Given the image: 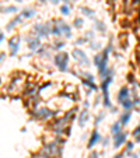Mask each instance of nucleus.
I'll use <instances>...</instances> for the list:
<instances>
[{
  "label": "nucleus",
  "mask_w": 140,
  "mask_h": 158,
  "mask_svg": "<svg viewBox=\"0 0 140 158\" xmlns=\"http://www.w3.org/2000/svg\"><path fill=\"white\" fill-rule=\"evenodd\" d=\"M53 62L56 64V67L60 72H66L67 64H69V53L67 52H59L56 53V56L53 57Z\"/></svg>",
  "instance_id": "obj_3"
},
{
  "label": "nucleus",
  "mask_w": 140,
  "mask_h": 158,
  "mask_svg": "<svg viewBox=\"0 0 140 158\" xmlns=\"http://www.w3.org/2000/svg\"><path fill=\"white\" fill-rule=\"evenodd\" d=\"M63 46H64V42H55V46H53V49L55 50H60V49H63Z\"/></svg>",
  "instance_id": "obj_29"
},
{
  "label": "nucleus",
  "mask_w": 140,
  "mask_h": 158,
  "mask_svg": "<svg viewBox=\"0 0 140 158\" xmlns=\"http://www.w3.org/2000/svg\"><path fill=\"white\" fill-rule=\"evenodd\" d=\"M90 46L93 48V49H101L100 43H97V42H91V43H90Z\"/></svg>",
  "instance_id": "obj_34"
},
{
  "label": "nucleus",
  "mask_w": 140,
  "mask_h": 158,
  "mask_svg": "<svg viewBox=\"0 0 140 158\" xmlns=\"http://www.w3.org/2000/svg\"><path fill=\"white\" fill-rule=\"evenodd\" d=\"M104 118H105V113H104V112H101L100 115H98L97 118H95V122H94V125H95V126H98V123H100Z\"/></svg>",
  "instance_id": "obj_28"
},
{
  "label": "nucleus",
  "mask_w": 140,
  "mask_h": 158,
  "mask_svg": "<svg viewBox=\"0 0 140 158\" xmlns=\"http://www.w3.org/2000/svg\"><path fill=\"white\" fill-rule=\"evenodd\" d=\"M113 76H109L107 79H104L101 81V91H102V102L104 106L107 108H111V99H109V86L112 84Z\"/></svg>",
  "instance_id": "obj_1"
},
{
  "label": "nucleus",
  "mask_w": 140,
  "mask_h": 158,
  "mask_svg": "<svg viewBox=\"0 0 140 158\" xmlns=\"http://www.w3.org/2000/svg\"><path fill=\"white\" fill-rule=\"evenodd\" d=\"M100 140H101L100 132H98L97 129H94L93 132H91V134H90V138H88V143H87V148H88V150H91V148H93L94 145L97 144Z\"/></svg>",
  "instance_id": "obj_9"
},
{
  "label": "nucleus",
  "mask_w": 140,
  "mask_h": 158,
  "mask_svg": "<svg viewBox=\"0 0 140 158\" xmlns=\"http://www.w3.org/2000/svg\"><path fill=\"white\" fill-rule=\"evenodd\" d=\"M80 10L83 11V14H84V16H87V17H91V18H94V10H91V9H88V7H81Z\"/></svg>",
  "instance_id": "obj_21"
},
{
  "label": "nucleus",
  "mask_w": 140,
  "mask_h": 158,
  "mask_svg": "<svg viewBox=\"0 0 140 158\" xmlns=\"http://www.w3.org/2000/svg\"><path fill=\"white\" fill-rule=\"evenodd\" d=\"M4 41V34H3V31H0V43L3 42Z\"/></svg>",
  "instance_id": "obj_37"
},
{
  "label": "nucleus",
  "mask_w": 140,
  "mask_h": 158,
  "mask_svg": "<svg viewBox=\"0 0 140 158\" xmlns=\"http://www.w3.org/2000/svg\"><path fill=\"white\" fill-rule=\"evenodd\" d=\"M62 2H64V4H69V3H73L74 0H62Z\"/></svg>",
  "instance_id": "obj_38"
},
{
  "label": "nucleus",
  "mask_w": 140,
  "mask_h": 158,
  "mask_svg": "<svg viewBox=\"0 0 140 158\" xmlns=\"http://www.w3.org/2000/svg\"><path fill=\"white\" fill-rule=\"evenodd\" d=\"M122 127H123V126L120 125V122L113 123L112 127H111V133H112V137H113V136H116V134H119V133H122Z\"/></svg>",
  "instance_id": "obj_17"
},
{
  "label": "nucleus",
  "mask_w": 140,
  "mask_h": 158,
  "mask_svg": "<svg viewBox=\"0 0 140 158\" xmlns=\"http://www.w3.org/2000/svg\"><path fill=\"white\" fill-rule=\"evenodd\" d=\"M88 158H100V152H98V151H93L90 155H88Z\"/></svg>",
  "instance_id": "obj_33"
},
{
  "label": "nucleus",
  "mask_w": 140,
  "mask_h": 158,
  "mask_svg": "<svg viewBox=\"0 0 140 158\" xmlns=\"http://www.w3.org/2000/svg\"><path fill=\"white\" fill-rule=\"evenodd\" d=\"M20 43H21V38L18 35H14L10 38L9 41V49H10V55L11 56H16L18 50H20Z\"/></svg>",
  "instance_id": "obj_7"
},
{
  "label": "nucleus",
  "mask_w": 140,
  "mask_h": 158,
  "mask_svg": "<svg viewBox=\"0 0 140 158\" xmlns=\"http://www.w3.org/2000/svg\"><path fill=\"white\" fill-rule=\"evenodd\" d=\"M130 158H140V154H132Z\"/></svg>",
  "instance_id": "obj_39"
},
{
  "label": "nucleus",
  "mask_w": 140,
  "mask_h": 158,
  "mask_svg": "<svg viewBox=\"0 0 140 158\" xmlns=\"http://www.w3.org/2000/svg\"><path fill=\"white\" fill-rule=\"evenodd\" d=\"M52 35H55V36H62V31H60V28L57 27L56 23L52 25Z\"/></svg>",
  "instance_id": "obj_23"
},
{
  "label": "nucleus",
  "mask_w": 140,
  "mask_h": 158,
  "mask_svg": "<svg viewBox=\"0 0 140 158\" xmlns=\"http://www.w3.org/2000/svg\"><path fill=\"white\" fill-rule=\"evenodd\" d=\"M130 119H132V112H130V111H125V112L120 115L119 122H120V125L125 127V126H126L127 123L130 122Z\"/></svg>",
  "instance_id": "obj_15"
},
{
  "label": "nucleus",
  "mask_w": 140,
  "mask_h": 158,
  "mask_svg": "<svg viewBox=\"0 0 140 158\" xmlns=\"http://www.w3.org/2000/svg\"><path fill=\"white\" fill-rule=\"evenodd\" d=\"M35 14H37V11L34 10V9H24L20 16L23 17V18H32Z\"/></svg>",
  "instance_id": "obj_16"
},
{
  "label": "nucleus",
  "mask_w": 140,
  "mask_h": 158,
  "mask_svg": "<svg viewBox=\"0 0 140 158\" xmlns=\"http://www.w3.org/2000/svg\"><path fill=\"white\" fill-rule=\"evenodd\" d=\"M46 2H49V0H39V3L43 4V3H46Z\"/></svg>",
  "instance_id": "obj_41"
},
{
  "label": "nucleus",
  "mask_w": 140,
  "mask_h": 158,
  "mask_svg": "<svg viewBox=\"0 0 140 158\" xmlns=\"http://www.w3.org/2000/svg\"><path fill=\"white\" fill-rule=\"evenodd\" d=\"M2 13H4V14L17 13V7H16V6H7V7H3V11H2Z\"/></svg>",
  "instance_id": "obj_24"
},
{
  "label": "nucleus",
  "mask_w": 140,
  "mask_h": 158,
  "mask_svg": "<svg viewBox=\"0 0 140 158\" xmlns=\"http://www.w3.org/2000/svg\"><path fill=\"white\" fill-rule=\"evenodd\" d=\"M133 148H134V143L133 141H127L126 143V147H125V154H130L132 155V151H133Z\"/></svg>",
  "instance_id": "obj_20"
},
{
  "label": "nucleus",
  "mask_w": 140,
  "mask_h": 158,
  "mask_svg": "<svg viewBox=\"0 0 140 158\" xmlns=\"http://www.w3.org/2000/svg\"><path fill=\"white\" fill-rule=\"evenodd\" d=\"M60 13L63 14V16H69L70 14V6L69 4H63V6H60Z\"/></svg>",
  "instance_id": "obj_26"
},
{
  "label": "nucleus",
  "mask_w": 140,
  "mask_h": 158,
  "mask_svg": "<svg viewBox=\"0 0 140 158\" xmlns=\"http://www.w3.org/2000/svg\"><path fill=\"white\" fill-rule=\"evenodd\" d=\"M32 158H53V157H50V155H48L46 152H43L42 150L38 152H35V154L32 155Z\"/></svg>",
  "instance_id": "obj_25"
},
{
  "label": "nucleus",
  "mask_w": 140,
  "mask_h": 158,
  "mask_svg": "<svg viewBox=\"0 0 140 158\" xmlns=\"http://www.w3.org/2000/svg\"><path fill=\"white\" fill-rule=\"evenodd\" d=\"M88 119H90V113H88V111H87V109H83V111L79 113V126H80V127H84L86 123L88 122Z\"/></svg>",
  "instance_id": "obj_13"
},
{
  "label": "nucleus",
  "mask_w": 140,
  "mask_h": 158,
  "mask_svg": "<svg viewBox=\"0 0 140 158\" xmlns=\"http://www.w3.org/2000/svg\"><path fill=\"white\" fill-rule=\"evenodd\" d=\"M73 27H76V28H81L83 27V18H74V21H73Z\"/></svg>",
  "instance_id": "obj_27"
},
{
  "label": "nucleus",
  "mask_w": 140,
  "mask_h": 158,
  "mask_svg": "<svg viewBox=\"0 0 140 158\" xmlns=\"http://www.w3.org/2000/svg\"><path fill=\"white\" fill-rule=\"evenodd\" d=\"M16 2H18V3H21V2H23V0H16Z\"/></svg>",
  "instance_id": "obj_43"
},
{
  "label": "nucleus",
  "mask_w": 140,
  "mask_h": 158,
  "mask_svg": "<svg viewBox=\"0 0 140 158\" xmlns=\"http://www.w3.org/2000/svg\"><path fill=\"white\" fill-rule=\"evenodd\" d=\"M125 143H127V133L122 132L119 134L113 136V148H119L120 145H123Z\"/></svg>",
  "instance_id": "obj_10"
},
{
  "label": "nucleus",
  "mask_w": 140,
  "mask_h": 158,
  "mask_svg": "<svg viewBox=\"0 0 140 158\" xmlns=\"http://www.w3.org/2000/svg\"><path fill=\"white\" fill-rule=\"evenodd\" d=\"M49 2H50V3H52V4H57V3H59V2H60V0H49Z\"/></svg>",
  "instance_id": "obj_40"
},
{
  "label": "nucleus",
  "mask_w": 140,
  "mask_h": 158,
  "mask_svg": "<svg viewBox=\"0 0 140 158\" xmlns=\"http://www.w3.org/2000/svg\"><path fill=\"white\" fill-rule=\"evenodd\" d=\"M72 56L74 57V60H76L77 63H79V66H90V59L87 57L86 52L81 49H79V48H74L73 52H72Z\"/></svg>",
  "instance_id": "obj_5"
},
{
  "label": "nucleus",
  "mask_w": 140,
  "mask_h": 158,
  "mask_svg": "<svg viewBox=\"0 0 140 158\" xmlns=\"http://www.w3.org/2000/svg\"><path fill=\"white\" fill-rule=\"evenodd\" d=\"M42 151L46 152V154L50 155V157L59 158L60 155H62L63 148H62V145H60V144H57L56 141H52V143H48V144L43 145V147H42Z\"/></svg>",
  "instance_id": "obj_2"
},
{
  "label": "nucleus",
  "mask_w": 140,
  "mask_h": 158,
  "mask_svg": "<svg viewBox=\"0 0 140 158\" xmlns=\"http://www.w3.org/2000/svg\"><path fill=\"white\" fill-rule=\"evenodd\" d=\"M93 38H94V32L93 31H88V32L86 34V39L88 41V39H93Z\"/></svg>",
  "instance_id": "obj_32"
},
{
  "label": "nucleus",
  "mask_w": 140,
  "mask_h": 158,
  "mask_svg": "<svg viewBox=\"0 0 140 158\" xmlns=\"http://www.w3.org/2000/svg\"><path fill=\"white\" fill-rule=\"evenodd\" d=\"M127 98H130V90L127 88V87H122V88L119 90V92H118V102L122 104V102Z\"/></svg>",
  "instance_id": "obj_12"
},
{
  "label": "nucleus",
  "mask_w": 140,
  "mask_h": 158,
  "mask_svg": "<svg viewBox=\"0 0 140 158\" xmlns=\"http://www.w3.org/2000/svg\"><path fill=\"white\" fill-rule=\"evenodd\" d=\"M95 28H97L98 31H101L102 34L107 32V27H105V24H104L102 21H97V23H95Z\"/></svg>",
  "instance_id": "obj_22"
},
{
  "label": "nucleus",
  "mask_w": 140,
  "mask_h": 158,
  "mask_svg": "<svg viewBox=\"0 0 140 158\" xmlns=\"http://www.w3.org/2000/svg\"><path fill=\"white\" fill-rule=\"evenodd\" d=\"M2 11H3V7H2V6H0V13H2Z\"/></svg>",
  "instance_id": "obj_42"
},
{
  "label": "nucleus",
  "mask_w": 140,
  "mask_h": 158,
  "mask_svg": "<svg viewBox=\"0 0 140 158\" xmlns=\"http://www.w3.org/2000/svg\"><path fill=\"white\" fill-rule=\"evenodd\" d=\"M20 23H23V17H21V16H16L13 20H11L10 23L6 25V30H7V31H11L13 28H16V27Z\"/></svg>",
  "instance_id": "obj_14"
},
{
  "label": "nucleus",
  "mask_w": 140,
  "mask_h": 158,
  "mask_svg": "<svg viewBox=\"0 0 140 158\" xmlns=\"http://www.w3.org/2000/svg\"><path fill=\"white\" fill-rule=\"evenodd\" d=\"M27 42H28L30 50H39V46H41V38L39 36H35V38L30 36V38H27Z\"/></svg>",
  "instance_id": "obj_11"
},
{
  "label": "nucleus",
  "mask_w": 140,
  "mask_h": 158,
  "mask_svg": "<svg viewBox=\"0 0 140 158\" xmlns=\"http://www.w3.org/2000/svg\"><path fill=\"white\" fill-rule=\"evenodd\" d=\"M52 25L53 24H50V23H45V24H35L34 25V32H35V35L37 36H49L50 34H52Z\"/></svg>",
  "instance_id": "obj_4"
},
{
  "label": "nucleus",
  "mask_w": 140,
  "mask_h": 158,
  "mask_svg": "<svg viewBox=\"0 0 140 158\" xmlns=\"http://www.w3.org/2000/svg\"><path fill=\"white\" fill-rule=\"evenodd\" d=\"M55 23H56L57 27L60 28V31H62V35L66 36V38H72V28H70L69 24L64 23L63 20H56Z\"/></svg>",
  "instance_id": "obj_8"
},
{
  "label": "nucleus",
  "mask_w": 140,
  "mask_h": 158,
  "mask_svg": "<svg viewBox=\"0 0 140 158\" xmlns=\"http://www.w3.org/2000/svg\"><path fill=\"white\" fill-rule=\"evenodd\" d=\"M125 155H126V154H125V151H122V152H118L116 155H113L112 158H123Z\"/></svg>",
  "instance_id": "obj_35"
},
{
  "label": "nucleus",
  "mask_w": 140,
  "mask_h": 158,
  "mask_svg": "<svg viewBox=\"0 0 140 158\" xmlns=\"http://www.w3.org/2000/svg\"><path fill=\"white\" fill-rule=\"evenodd\" d=\"M132 134H133V137H134V141H136V143H140V125H137L136 127L133 129Z\"/></svg>",
  "instance_id": "obj_19"
},
{
  "label": "nucleus",
  "mask_w": 140,
  "mask_h": 158,
  "mask_svg": "<svg viewBox=\"0 0 140 158\" xmlns=\"http://www.w3.org/2000/svg\"><path fill=\"white\" fill-rule=\"evenodd\" d=\"M32 116L37 119H41V120H48L50 118H55L56 116V112L55 111H50L48 108H39L32 111Z\"/></svg>",
  "instance_id": "obj_6"
},
{
  "label": "nucleus",
  "mask_w": 140,
  "mask_h": 158,
  "mask_svg": "<svg viewBox=\"0 0 140 158\" xmlns=\"http://www.w3.org/2000/svg\"><path fill=\"white\" fill-rule=\"evenodd\" d=\"M120 106H122L125 111H130V109L133 108V101H132L130 98H127V99H125V101L120 104Z\"/></svg>",
  "instance_id": "obj_18"
},
{
  "label": "nucleus",
  "mask_w": 140,
  "mask_h": 158,
  "mask_svg": "<svg viewBox=\"0 0 140 158\" xmlns=\"http://www.w3.org/2000/svg\"><path fill=\"white\" fill-rule=\"evenodd\" d=\"M4 57H6V53H4V52H0V63L4 60Z\"/></svg>",
  "instance_id": "obj_36"
},
{
  "label": "nucleus",
  "mask_w": 140,
  "mask_h": 158,
  "mask_svg": "<svg viewBox=\"0 0 140 158\" xmlns=\"http://www.w3.org/2000/svg\"><path fill=\"white\" fill-rule=\"evenodd\" d=\"M100 63H101V53H98V55L94 56V64L98 67V66H100Z\"/></svg>",
  "instance_id": "obj_30"
},
{
  "label": "nucleus",
  "mask_w": 140,
  "mask_h": 158,
  "mask_svg": "<svg viewBox=\"0 0 140 158\" xmlns=\"http://www.w3.org/2000/svg\"><path fill=\"white\" fill-rule=\"evenodd\" d=\"M132 101H133V106H139L140 105V98H139V97H134V98L133 99H132Z\"/></svg>",
  "instance_id": "obj_31"
},
{
  "label": "nucleus",
  "mask_w": 140,
  "mask_h": 158,
  "mask_svg": "<svg viewBox=\"0 0 140 158\" xmlns=\"http://www.w3.org/2000/svg\"><path fill=\"white\" fill-rule=\"evenodd\" d=\"M139 154H140V152H139Z\"/></svg>",
  "instance_id": "obj_44"
}]
</instances>
